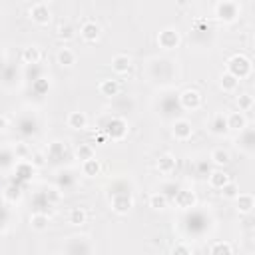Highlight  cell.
Segmentation results:
<instances>
[{
  "label": "cell",
  "mask_w": 255,
  "mask_h": 255,
  "mask_svg": "<svg viewBox=\"0 0 255 255\" xmlns=\"http://www.w3.org/2000/svg\"><path fill=\"white\" fill-rule=\"evenodd\" d=\"M225 72L235 76L237 80H243V78H247L251 74V60L247 56H243V54H235V56H231L227 60V70Z\"/></svg>",
  "instance_id": "6da1fadb"
},
{
  "label": "cell",
  "mask_w": 255,
  "mask_h": 255,
  "mask_svg": "<svg viewBox=\"0 0 255 255\" xmlns=\"http://www.w3.org/2000/svg\"><path fill=\"white\" fill-rule=\"evenodd\" d=\"M239 12H241V8H239V4L235 0H221V2L215 4V16L221 22H227V24L229 22H235L237 16H239Z\"/></svg>",
  "instance_id": "7a4b0ae2"
},
{
  "label": "cell",
  "mask_w": 255,
  "mask_h": 255,
  "mask_svg": "<svg viewBox=\"0 0 255 255\" xmlns=\"http://www.w3.org/2000/svg\"><path fill=\"white\" fill-rule=\"evenodd\" d=\"M106 133H108V137H112L116 141L124 139L128 135V122L124 118H112L106 124Z\"/></svg>",
  "instance_id": "3957f363"
},
{
  "label": "cell",
  "mask_w": 255,
  "mask_h": 255,
  "mask_svg": "<svg viewBox=\"0 0 255 255\" xmlns=\"http://www.w3.org/2000/svg\"><path fill=\"white\" fill-rule=\"evenodd\" d=\"M181 42V36L175 28H163L159 34H157V44L163 48V50H173L177 48Z\"/></svg>",
  "instance_id": "277c9868"
},
{
  "label": "cell",
  "mask_w": 255,
  "mask_h": 255,
  "mask_svg": "<svg viewBox=\"0 0 255 255\" xmlns=\"http://www.w3.org/2000/svg\"><path fill=\"white\" fill-rule=\"evenodd\" d=\"M179 104H181L183 110L193 112V110H197L201 106V94L197 90H193V88H187V90H183L179 94Z\"/></svg>",
  "instance_id": "5b68a950"
},
{
  "label": "cell",
  "mask_w": 255,
  "mask_h": 255,
  "mask_svg": "<svg viewBox=\"0 0 255 255\" xmlns=\"http://www.w3.org/2000/svg\"><path fill=\"white\" fill-rule=\"evenodd\" d=\"M30 18H32V22H36V24H40V26L48 24L50 18H52L48 4H46V2H36V4H32V8H30Z\"/></svg>",
  "instance_id": "8992f818"
},
{
  "label": "cell",
  "mask_w": 255,
  "mask_h": 255,
  "mask_svg": "<svg viewBox=\"0 0 255 255\" xmlns=\"http://www.w3.org/2000/svg\"><path fill=\"white\" fill-rule=\"evenodd\" d=\"M102 34V28L96 20H84L82 26H80V36L86 40V42H96Z\"/></svg>",
  "instance_id": "52a82bcc"
},
{
  "label": "cell",
  "mask_w": 255,
  "mask_h": 255,
  "mask_svg": "<svg viewBox=\"0 0 255 255\" xmlns=\"http://www.w3.org/2000/svg\"><path fill=\"white\" fill-rule=\"evenodd\" d=\"M133 207V197L129 193H116L112 197V209L116 213H128Z\"/></svg>",
  "instance_id": "ba28073f"
},
{
  "label": "cell",
  "mask_w": 255,
  "mask_h": 255,
  "mask_svg": "<svg viewBox=\"0 0 255 255\" xmlns=\"http://www.w3.org/2000/svg\"><path fill=\"white\" fill-rule=\"evenodd\" d=\"M193 133V126L189 120H175L173 122V135L177 139H189Z\"/></svg>",
  "instance_id": "9c48e42d"
},
{
  "label": "cell",
  "mask_w": 255,
  "mask_h": 255,
  "mask_svg": "<svg viewBox=\"0 0 255 255\" xmlns=\"http://www.w3.org/2000/svg\"><path fill=\"white\" fill-rule=\"evenodd\" d=\"M173 201H175L177 207H181V209H189V207L195 205L197 197H195V193L189 191V189H179V191L175 193V199H173Z\"/></svg>",
  "instance_id": "30bf717a"
},
{
  "label": "cell",
  "mask_w": 255,
  "mask_h": 255,
  "mask_svg": "<svg viewBox=\"0 0 255 255\" xmlns=\"http://www.w3.org/2000/svg\"><path fill=\"white\" fill-rule=\"evenodd\" d=\"M120 82L118 80H112V78H106V80H102L100 82V86H98V90H100V94L102 96H108V98H112V96H118L120 94Z\"/></svg>",
  "instance_id": "8fae6325"
},
{
  "label": "cell",
  "mask_w": 255,
  "mask_h": 255,
  "mask_svg": "<svg viewBox=\"0 0 255 255\" xmlns=\"http://www.w3.org/2000/svg\"><path fill=\"white\" fill-rule=\"evenodd\" d=\"M227 129H235V131H243L247 128V118L241 112H233L227 118Z\"/></svg>",
  "instance_id": "7c38bea8"
},
{
  "label": "cell",
  "mask_w": 255,
  "mask_h": 255,
  "mask_svg": "<svg viewBox=\"0 0 255 255\" xmlns=\"http://www.w3.org/2000/svg\"><path fill=\"white\" fill-rule=\"evenodd\" d=\"M231 179H229V173L227 171H223V169H213L211 173H209V185L213 187V189H221L223 185H227Z\"/></svg>",
  "instance_id": "4fadbf2b"
},
{
  "label": "cell",
  "mask_w": 255,
  "mask_h": 255,
  "mask_svg": "<svg viewBox=\"0 0 255 255\" xmlns=\"http://www.w3.org/2000/svg\"><path fill=\"white\" fill-rule=\"evenodd\" d=\"M235 201H237V211L239 213H251V209L255 207V199H253L251 193H239L235 197Z\"/></svg>",
  "instance_id": "5bb4252c"
},
{
  "label": "cell",
  "mask_w": 255,
  "mask_h": 255,
  "mask_svg": "<svg viewBox=\"0 0 255 255\" xmlns=\"http://www.w3.org/2000/svg\"><path fill=\"white\" fill-rule=\"evenodd\" d=\"M129 66H131V60L126 54H118V56L112 58V70L116 74H126L129 70Z\"/></svg>",
  "instance_id": "9a60e30c"
},
{
  "label": "cell",
  "mask_w": 255,
  "mask_h": 255,
  "mask_svg": "<svg viewBox=\"0 0 255 255\" xmlns=\"http://www.w3.org/2000/svg\"><path fill=\"white\" fill-rule=\"evenodd\" d=\"M209 129L215 135H223L227 131V120H225V116L223 114H215L211 118V122H209Z\"/></svg>",
  "instance_id": "2e32d148"
},
{
  "label": "cell",
  "mask_w": 255,
  "mask_h": 255,
  "mask_svg": "<svg viewBox=\"0 0 255 255\" xmlns=\"http://www.w3.org/2000/svg\"><path fill=\"white\" fill-rule=\"evenodd\" d=\"M56 60H58V64H60V66L70 68V66H74V64H76V52H74V50H70V48H60V50H58V54H56Z\"/></svg>",
  "instance_id": "e0dca14e"
},
{
  "label": "cell",
  "mask_w": 255,
  "mask_h": 255,
  "mask_svg": "<svg viewBox=\"0 0 255 255\" xmlns=\"http://www.w3.org/2000/svg\"><path fill=\"white\" fill-rule=\"evenodd\" d=\"M68 126L72 129H84L88 126V116L84 112H70L68 116Z\"/></svg>",
  "instance_id": "ac0fdd59"
},
{
  "label": "cell",
  "mask_w": 255,
  "mask_h": 255,
  "mask_svg": "<svg viewBox=\"0 0 255 255\" xmlns=\"http://www.w3.org/2000/svg\"><path fill=\"white\" fill-rule=\"evenodd\" d=\"M175 157L171 155V153H163V155H159V159H157V169L161 171V173H171L173 169H175Z\"/></svg>",
  "instance_id": "d6986e66"
},
{
  "label": "cell",
  "mask_w": 255,
  "mask_h": 255,
  "mask_svg": "<svg viewBox=\"0 0 255 255\" xmlns=\"http://www.w3.org/2000/svg\"><path fill=\"white\" fill-rule=\"evenodd\" d=\"M40 58H42V52H40L38 46H28V48L22 50V60L26 64H38Z\"/></svg>",
  "instance_id": "ffe728a7"
},
{
  "label": "cell",
  "mask_w": 255,
  "mask_h": 255,
  "mask_svg": "<svg viewBox=\"0 0 255 255\" xmlns=\"http://www.w3.org/2000/svg\"><path fill=\"white\" fill-rule=\"evenodd\" d=\"M82 171H84V175H88V177H96V175H100V171H102V163H100L96 157H92V159H88V161L82 163Z\"/></svg>",
  "instance_id": "44dd1931"
},
{
  "label": "cell",
  "mask_w": 255,
  "mask_h": 255,
  "mask_svg": "<svg viewBox=\"0 0 255 255\" xmlns=\"http://www.w3.org/2000/svg\"><path fill=\"white\" fill-rule=\"evenodd\" d=\"M219 86H221V90H223V92H233V90H237L239 80H237L235 76H231V74L223 72V74H221V78H219Z\"/></svg>",
  "instance_id": "7402d4cb"
},
{
  "label": "cell",
  "mask_w": 255,
  "mask_h": 255,
  "mask_svg": "<svg viewBox=\"0 0 255 255\" xmlns=\"http://www.w3.org/2000/svg\"><path fill=\"white\" fill-rule=\"evenodd\" d=\"M211 161H213L217 167L227 165V163H229V151H227V149H223V147L213 149V151H211Z\"/></svg>",
  "instance_id": "603a6c76"
},
{
  "label": "cell",
  "mask_w": 255,
  "mask_h": 255,
  "mask_svg": "<svg viewBox=\"0 0 255 255\" xmlns=\"http://www.w3.org/2000/svg\"><path fill=\"white\" fill-rule=\"evenodd\" d=\"M76 157L82 159V163H84V161L96 157V151H94V147H92L90 143H80V145L76 147Z\"/></svg>",
  "instance_id": "cb8c5ba5"
},
{
  "label": "cell",
  "mask_w": 255,
  "mask_h": 255,
  "mask_svg": "<svg viewBox=\"0 0 255 255\" xmlns=\"http://www.w3.org/2000/svg\"><path fill=\"white\" fill-rule=\"evenodd\" d=\"M86 209L84 207H72L70 209V213H68V219H70V223L72 225H82V223H86Z\"/></svg>",
  "instance_id": "d4e9b609"
},
{
  "label": "cell",
  "mask_w": 255,
  "mask_h": 255,
  "mask_svg": "<svg viewBox=\"0 0 255 255\" xmlns=\"http://www.w3.org/2000/svg\"><path fill=\"white\" fill-rule=\"evenodd\" d=\"M211 255H233V249H231V243L227 241H215L209 249Z\"/></svg>",
  "instance_id": "484cf974"
},
{
  "label": "cell",
  "mask_w": 255,
  "mask_h": 255,
  "mask_svg": "<svg viewBox=\"0 0 255 255\" xmlns=\"http://www.w3.org/2000/svg\"><path fill=\"white\" fill-rule=\"evenodd\" d=\"M30 225H32V229H36V231H44V229L48 227V215H46V213H34V215L30 217Z\"/></svg>",
  "instance_id": "4316f807"
},
{
  "label": "cell",
  "mask_w": 255,
  "mask_h": 255,
  "mask_svg": "<svg viewBox=\"0 0 255 255\" xmlns=\"http://www.w3.org/2000/svg\"><path fill=\"white\" fill-rule=\"evenodd\" d=\"M16 171L20 173V177H22V179H26V181H28V179L32 177V173H34V165H32V161H26V159H24V161L16 163Z\"/></svg>",
  "instance_id": "83f0119b"
},
{
  "label": "cell",
  "mask_w": 255,
  "mask_h": 255,
  "mask_svg": "<svg viewBox=\"0 0 255 255\" xmlns=\"http://www.w3.org/2000/svg\"><path fill=\"white\" fill-rule=\"evenodd\" d=\"M149 205L153 209H165L167 207V197L163 193H151L149 195Z\"/></svg>",
  "instance_id": "f1b7e54d"
},
{
  "label": "cell",
  "mask_w": 255,
  "mask_h": 255,
  "mask_svg": "<svg viewBox=\"0 0 255 255\" xmlns=\"http://www.w3.org/2000/svg\"><path fill=\"white\" fill-rule=\"evenodd\" d=\"M237 106H239V112H241V114L247 112V110H251V108H253V96H249V94L237 96Z\"/></svg>",
  "instance_id": "f546056e"
},
{
  "label": "cell",
  "mask_w": 255,
  "mask_h": 255,
  "mask_svg": "<svg viewBox=\"0 0 255 255\" xmlns=\"http://www.w3.org/2000/svg\"><path fill=\"white\" fill-rule=\"evenodd\" d=\"M221 195H223V197H227V199H235V197L239 195V185H237V183H233V181H229L227 185H223V187H221Z\"/></svg>",
  "instance_id": "4dcf8cb0"
},
{
  "label": "cell",
  "mask_w": 255,
  "mask_h": 255,
  "mask_svg": "<svg viewBox=\"0 0 255 255\" xmlns=\"http://www.w3.org/2000/svg\"><path fill=\"white\" fill-rule=\"evenodd\" d=\"M32 88H34V92H36L38 96H42V94H46V92L50 90V80H46V78H38V80H34Z\"/></svg>",
  "instance_id": "1f68e13d"
},
{
  "label": "cell",
  "mask_w": 255,
  "mask_h": 255,
  "mask_svg": "<svg viewBox=\"0 0 255 255\" xmlns=\"http://www.w3.org/2000/svg\"><path fill=\"white\" fill-rule=\"evenodd\" d=\"M20 195H22V193H20V187H18V185H8L6 191H4V197H6L8 201H12V203L18 201Z\"/></svg>",
  "instance_id": "d6a6232c"
},
{
  "label": "cell",
  "mask_w": 255,
  "mask_h": 255,
  "mask_svg": "<svg viewBox=\"0 0 255 255\" xmlns=\"http://www.w3.org/2000/svg\"><path fill=\"white\" fill-rule=\"evenodd\" d=\"M62 153H64V145H62L60 141H54V143L48 147V157H50V159H58Z\"/></svg>",
  "instance_id": "836d02e7"
},
{
  "label": "cell",
  "mask_w": 255,
  "mask_h": 255,
  "mask_svg": "<svg viewBox=\"0 0 255 255\" xmlns=\"http://www.w3.org/2000/svg\"><path fill=\"white\" fill-rule=\"evenodd\" d=\"M58 36H60L62 40H72V38H74V28H72L70 24H60Z\"/></svg>",
  "instance_id": "e575fe53"
},
{
  "label": "cell",
  "mask_w": 255,
  "mask_h": 255,
  "mask_svg": "<svg viewBox=\"0 0 255 255\" xmlns=\"http://www.w3.org/2000/svg\"><path fill=\"white\" fill-rule=\"evenodd\" d=\"M171 255H191V249H189L185 243H177V245L171 249Z\"/></svg>",
  "instance_id": "d590c367"
},
{
  "label": "cell",
  "mask_w": 255,
  "mask_h": 255,
  "mask_svg": "<svg viewBox=\"0 0 255 255\" xmlns=\"http://www.w3.org/2000/svg\"><path fill=\"white\" fill-rule=\"evenodd\" d=\"M46 197H48L52 203H56V201H60V191H58V189H48V191H46Z\"/></svg>",
  "instance_id": "8d00e7d4"
},
{
  "label": "cell",
  "mask_w": 255,
  "mask_h": 255,
  "mask_svg": "<svg viewBox=\"0 0 255 255\" xmlns=\"http://www.w3.org/2000/svg\"><path fill=\"white\" fill-rule=\"evenodd\" d=\"M42 163H44V155L42 153H34V163L32 165L36 167V165H42Z\"/></svg>",
  "instance_id": "74e56055"
},
{
  "label": "cell",
  "mask_w": 255,
  "mask_h": 255,
  "mask_svg": "<svg viewBox=\"0 0 255 255\" xmlns=\"http://www.w3.org/2000/svg\"><path fill=\"white\" fill-rule=\"evenodd\" d=\"M26 151H28V147H26V145H20V147H18V153H20V155H24Z\"/></svg>",
  "instance_id": "f35d334b"
},
{
  "label": "cell",
  "mask_w": 255,
  "mask_h": 255,
  "mask_svg": "<svg viewBox=\"0 0 255 255\" xmlns=\"http://www.w3.org/2000/svg\"><path fill=\"white\" fill-rule=\"evenodd\" d=\"M6 126V118L4 116H0V128H4Z\"/></svg>",
  "instance_id": "ab89813d"
}]
</instances>
